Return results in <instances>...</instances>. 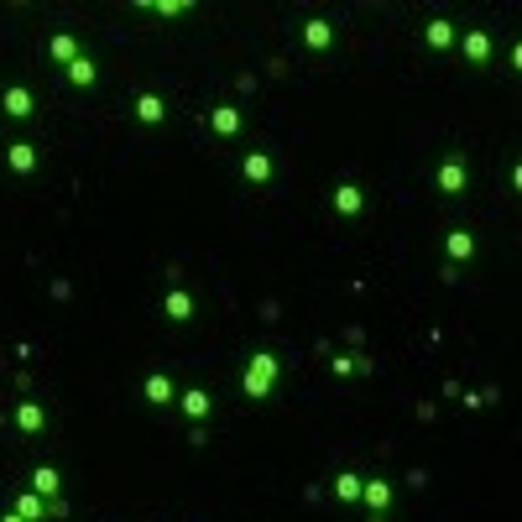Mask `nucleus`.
I'll use <instances>...</instances> for the list:
<instances>
[{"instance_id":"obj_10","label":"nucleus","mask_w":522,"mask_h":522,"mask_svg":"<svg viewBox=\"0 0 522 522\" xmlns=\"http://www.w3.org/2000/svg\"><path fill=\"white\" fill-rule=\"evenodd\" d=\"M272 173H277L272 152H261V147H251V152L241 157V178H246L251 188H267V184H272Z\"/></svg>"},{"instance_id":"obj_6","label":"nucleus","mask_w":522,"mask_h":522,"mask_svg":"<svg viewBox=\"0 0 522 522\" xmlns=\"http://www.w3.org/2000/svg\"><path fill=\"white\" fill-rule=\"evenodd\" d=\"M329 210H335L339 219H361V215H366V188L350 184V178H345V184H335V193H329Z\"/></svg>"},{"instance_id":"obj_17","label":"nucleus","mask_w":522,"mask_h":522,"mask_svg":"<svg viewBox=\"0 0 522 522\" xmlns=\"http://www.w3.org/2000/svg\"><path fill=\"white\" fill-rule=\"evenodd\" d=\"M178 407H184L188 424H204V418L215 413V398H210L204 387H188V392H178Z\"/></svg>"},{"instance_id":"obj_25","label":"nucleus","mask_w":522,"mask_h":522,"mask_svg":"<svg viewBox=\"0 0 522 522\" xmlns=\"http://www.w3.org/2000/svg\"><path fill=\"white\" fill-rule=\"evenodd\" d=\"M329 366H335V376H355V355H335Z\"/></svg>"},{"instance_id":"obj_12","label":"nucleus","mask_w":522,"mask_h":522,"mask_svg":"<svg viewBox=\"0 0 522 522\" xmlns=\"http://www.w3.org/2000/svg\"><path fill=\"white\" fill-rule=\"evenodd\" d=\"M141 398L152 402V407H173V402H178V381H173L167 371H152V376L141 381Z\"/></svg>"},{"instance_id":"obj_4","label":"nucleus","mask_w":522,"mask_h":522,"mask_svg":"<svg viewBox=\"0 0 522 522\" xmlns=\"http://www.w3.org/2000/svg\"><path fill=\"white\" fill-rule=\"evenodd\" d=\"M460 58L470 63V68H492V58H496V42H492V31L486 27H470V31H460Z\"/></svg>"},{"instance_id":"obj_14","label":"nucleus","mask_w":522,"mask_h":522,"mask_svg":"<svg viewBox=\"0 0 522 522\" xmlns=\"http://www.w3.org/2000/svg\"><path fill=\"white\" fill-rule=\"evenodd\" d=\"M304 47L308 53H329V47H335V21H329V16H308L304 21Z\"/></svg>"},{"instance_id":"obj_23","label":"nucleus","mask_w":522,"mask_h":522,"mask_svg":"<svg viewBox=\"0 0 522 522\" xmlns=\"http://www.w3.org/2000/svg\"><path fill=\"white\" fill-rule=\"evenodd\" d=\"M141 11H157V16H188L193 0H141Z\"/></svg>"},{"instance_id":"obj_13","label":"nucleus","mask_w":522,"mask_h":522,"mask_svg":"<svg viewBox=\"0 0 522 522\" xmlns=\"http://www.w3.org/2000/svg\"><path fill=\"white\" fill-rule=\"evenodd\" d=\"M444 256H449V267H455V272H460L465 261H470V256H475V230H465V225H455V230H449V235H444Z\"/></svg>"},{"instance_id":"obj_2","label":"nucleus","mask_w":522,"mask_h":522,"mask_svg":"<svg viewBox=\"0 0 522 522\" xmlns=\"http://www.w3.org/2000/svg\"><path fill=\"white\" fill-rule=\"evenodd\" d=\"M433 188H439L444 199H460L465 188H470V162H465L460 152H449L439 162V173H433Z\"/></svg>"},{"instance_id":"obj_22","label":"nucleus","mask_w":522,"mask_h":522,"mask_svg":"<svg viewBox=\"0 0 522 522\" xmlns=\"http://www.w3.org/2000/svg\"><path fill=\"white\" fill-rule=\"evenodd\" d=\"M335 501H345V507L361 501V475H355V470H339L335 475Z\"/></svg>"},{"instance_id":"obj_18","label":"nucleus","mask_w":522,"mask_h":522,"mask_svg":"<svg viewBox=\"0 0 522 522\" xmlns=\"http://www.w3.org/2000/svg\"><path fill=\"white\" fill-rule=\"evenodd\" d=\"M210 131H215V136H241V131H246L241 105H215V110H210Z\"/></svg>"},{"instance_id":"obj_24","label":"nucleus","mask_w":522,"mask_h":522,"mask_svg":"<svg viewBox=\"0 0 522 522\" xmlns=\"http://www.w3.org/2000/svg\"><path fill=\"white\" fill-rule=\"evenodd\" d=\"M465 407H486V402H501V392L496 387H481V392H460Z\"/></svg>"},{"instance_id":"obj_1","label":"nucleus","mask_w":522,"mask_h":522,"mask_svg":"<svg viewBox=\"0 0 522 522\" xmlns=\"http://www.w3.org/2000/svg\"><path fill=\"white\" fill-rule=\"evenodd\" d=\"M277 376H282V361H277L272 350H251L246 371H241V392H246L251 402H267L277 387Z\"/></svg>"},{"instance_id":"obj_3","label":"nucleus","mask_w":522,"mask_h":522,"mask_svg":"<svg viewBox=\"0 0 522 522\" xmlns=\"http://www.w3.org/2000/svg\"><path fill=\"white\" fill-rule=\"evenodd\" d=\"M361 507L371 512V522H387V512H392V481L387 475H361Z\"/></svg>"},{"instance_id":"obj_8","label":"nucleus","mask_w":522,"mask_h":522,"mask_svg":"<svg viewBox=\"0 0 522 522\" xmlns=\"http://www.w3.org/2000/svg\"><path fill=\"white\" fill-rule=\"evenodd\" d=\"M0 110H5L11 121H31V116H37V94H31L27 84H5V90H0Z\"/></svg>"},{"instance_id":"obj_7","label":"nucleus","mask_w":522,"mask_h":522,"mask_svg":"<svg viewBox=\"0 0 522 522\" xmlns=\"http://www.w3.org/2000/svg\"><path fill=\"white\" fill-rule=\"evenodd\" d=\"M193 313H199V298H193L188 287H178V282H173V287L162 293V319H167V324H188Z\"/></svg>"},{"instance_id":"obj_20","label":"nucleus","mask_w":522,"mask_h":522,"mask_svg":"<svg viewBox=\"0 0 522 522\" xmlns=\"http://www.w3.org/2000/svg\"><path fill=\"white\" fill-rule=\"evenodd\" d=\"M31 492L42 496V501H63V475L53 465H37V470H31Z\"/></svg>"},{"instance_id":"obj_19","label":"nucleus","mask_w":522,"mask_h":522,"mask_svg":"<svg viewBox=\"0 0 522 522\" xmlns=\"http://www.w3.org/2000/svg\"><path fill=\"white\" fill-rule=\"evenodd\" d=\"M63 73H68V84H73V90H94V84H99V63H94L90 53H79Z\"/></svg>"},{"instance_id":"obj_11","label":"nucleus","mask_w":522,"mask_h":522,"mask_svg":"<svg viewBox=\"0 0 522 522\" xmlns=\"http://www.w3.org/2000/svg\"><path fill=\"white\" fill-rule=\"evenodd\" d=\"M11 424H16V433H47L53 418H47L42 402H16V407H11Z\"/></svg>"},{"instance_id":"obj_9","label":"nucleus","mask_w":522,"mask_h":522,"mask_svg":"<svg viewBox=\"0 0 522 522\" xmlns=\"http://www.w3.org/2000/svg\"><path fill=\"white\" fill-rule=\"evenodd\" d=\"M16 518H27V522H47V518H63L68 512V501H42L37 492H27V496H16V507H11Z\"/></svg>"},{"instance_id":"obj_16","label":"nucleus","mask_w":522,"mask_h":522,"mask_svg":"<svg viewBox=\"0 0 522 522\" xmlns=\"http://www.w3.org/2000/svg\"><path fill=\"white\" fill-rule=\"evenodd\" d=\"M424 42H429L433 53H449V47L460 42V27H455L449 16H433L429 27H424Z\"/></svg>"},{"instance_id":"obj_5","label":"nucleus","mask_w":522,"mask_h":522,"mask_svg":"<svg viewBox=\"0 0 522 522\" xmlns=\"http://www.w3.org/2000/svg\"><path fill=\"white\" fill-rule=\"evenodd\" d=\"M5 167H11L16 178H31V173L42 167V152H37V141H27V136L5 141Z\"/></svg>"},{"instance_id":"obj_21","label":"nucleus","mask_w":522,"mask_h":522,"mask_svg":"<svg viewBox=\"0 0 522 522\" xmlns=\"http://www.w3.org/2000/svg\"><path fill=\"white\" fill-rule=\"evenodd\" d=\"M79 53H84V47H79V37H73V31H58V37H47V63H63V68H68V63L79 58Z\"/></svg>"},{"instance_id":"obj_15","label":"nucleus","mask_w":522,"mask_h":522,"mask_svg":"<svg viewBox=\"0 0 522 522\" xmlns=\"http://www.w3.org/2000/svg\"><path fill=\"white\" fill-rule=\"evenodd\" d=\"M131 110H136V121L141 125H162L167 121V99H162L157 90H141L136 99H131Z\"/></svg>"},{"instance_id":"obj_26","label":"nucleus","mask_w":522,"mask_h":522,"mask_svg":"<svg viewBox=\"0 0 522 522\" xmlns=\"http://www.w3.org/2000/svg\"><path fill=\"white\" fill-rule=\"evenodd\" d=\"M0 522H27V518H16V512H5V518H0Z\"/></svg>"}]
</instances>
